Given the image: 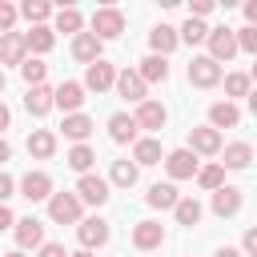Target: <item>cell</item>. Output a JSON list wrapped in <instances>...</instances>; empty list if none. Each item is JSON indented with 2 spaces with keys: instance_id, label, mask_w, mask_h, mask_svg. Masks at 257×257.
Masks as SVG:
<instances>
[{
  "instance_id": "obj_1",
  "label": "cell",
  "mask_w": 257,
  "mask_h": 257,
  "mask_svg": "<svg viewBox=\"0 0 257 257\" xmlns=\"http://www.w3.org/2000/svg\"><path fill=\"white\" fill-rule=\"evenodd\" d=\"M48 217H52L56 225H80V197H76V193H52Z\"/></svg>"
},
{
  "instance_id": "obj_2",
  "label": "cell",
  "mask_w": 257,
  "mask_h": 257,
  "mask_svg": "<svg viewBox=\"0 0 257 257\" xmlns=\"http://www.w3.org/2000/svg\"><path fill=\"white\" fill-rule=\"evenodd\" d=\"M120 32H124V16H120V8H96V12H92V36L112 40V36H120Z\"/></svg>"
},
{
  "instance_id": "obj_3",
  "label": "cell",
  "mask_w": 257,
  "mask_h": 257,
  "mask_svg": "<svg viewBox=\"0 0 257 257\" xmlns=\"http://www.w3.org/2000/svg\"><path fill=\"white\" fill-rule=\"evenodd\" d=\"M217 80H221V64H217L213 56H193V60H189V84L213 88Z\"/></svg>"
},
{
  "instance_id": "obj_4",
  "label": "cell",
  "mask_w": 257,
  "mask_h": 257,
  "mask_svg": "<svg viewBox=\"0 0 257 257\" xmlns=\"http://www.w3.org/2000/svg\"><path fill=\"white\" fill-rule=\"evenodd\" d=\"M237 52V32L233 28H209V56L221 64Z\"/></svg>"
},
{
  "instance_id": "obj_5",
  "label": "cell",
  "mask_w": 257,
  "mask_h": 257,
  "mask_svg": "<svg viewBox=\"0 0 257 257\" xmlns=\"http://www.w3.org/2000/svg\"><path fill=\"white\" fill-rule=\"evenodd\" d=\"M165 169H169V177H173V181L197 177V153H193V149H177V153H169V157H165Z\"/></svg>"
},
{
  "instance_id": "obj_6",
  "label": "cell",
  "mask_w": 257,
  "mask_h": 257,
  "mask_svg": "<svg viewBox=\"0 0 257 257\" xmlns=\"http://www.w3.org/2000/svg\"><path fill=\"white\" fill-rule=\"evenodd\" d=\"M76 237H80V245L92 253V249H100V245L108 241V221L88 217V221H80V225H76Z\"/></svg>"
},
{
  "instance_id": "obj_7",
  "label": "cell",
  "mask_w": 257,
  "mask_h": 257,
  "mask_svg": "<svg viewBox=\"0 0 257 257\" xmlns=\"http://www.w3.org/2000/svg\"><path fill=\"white\" fill-rule=\"evenodd\" d=\"M189 149H193V153H205V157H213V153H221V133H217L213 124L189 128Z\"/></svg>"
},
{
  "instance_id": "obj_8",
  "label": "cell",
  "mask_w": 257,
  "mask_h": 257,
  "mask_svg": "<svg viewBox=\"0 0 257 257\" xmlns=\"http://www.w3.org/2000/svg\"><path fill=\"white\" fill-rule=\"evenodd\" d=\"M20 193L28 197V201H52V177L48 173H24V181H20Z\"/></svg>"
},
{
  "instance_id": "obj_9",
  "label": "cell",
  "mask_w": 257,
  "mask_h": 257,
  "mask_svg": "<svg viewBox=\"0 0 257 257\" xmlns=\"http://www.w3.org/2000/svg\"><path fill=\"white\" fill-rule=\"evenodd\" d=\"M76 197H80V201H88V205H104V201H108V181H104V177L84 173V177L76 181Z\"/></svg>"
},
{
  "instance_id": "obj_10",
  "label": "cell",
  "mask_w": 257,
  "mask_h": 257,
  "mask_svg": "<svg viewBox=\"0 0 257 257\" xmlns=\"http://www.w3.org/2000/svg\"><path fill=\"white\" fill-rule=\"evenodd\" d=\"M28 44H24V32H4L0 36V64H24L28 56Z\"/></svg>"
},
{
  "instance_id": "obj_11",
  "label": "cell",
  "mask_w": 257,
  "mask_h": 257,
  "mask_svg": "<svg viewBox=\"0 0 257 257\" xmlns=\"http://www.w3.org/2000/svg\"><path fill=\"white\" fill-rule=\"evenodd\" d=\"M116 84V72H112V64L108 60H96V64H88V72H84V88H92V92H104V88H112Z\"/></svg>"
},
{
  "instance_id": "obj_12",
  "label": "cell",
  "mask_w": 257,
  "mask_h": 257,
  "mask_svg": "<svg viewBox=\"0 0 257 257\" xmlns=\"http://www.w3.org/2000/svg\"><path fill=\"white\" fill-rule=\"evenodd\" d=\"M137 116H128V112H112L108 116V137L116 141V145H128V141H137Z\"/></svg>"
},
{
  "instance_id": "obj_13",
  "label": "cell",
  "mask_w": 257,
  "mask_h": 257,
  "mask_svg": "<svg viewBox=\"0 0 257 257\" xmlns=\"http://www.w3.org/2000/svg\"><path fill=\"white\" fill-rule=\"evenodd\" d=\"M165 241V225H157V221H137L133 225V245L137 249H157Z\"/></svg>"
},
{
  "instance_id": "obj_14",
  "label": "cell",
  "mask_w": 257,
  "mask_h": 257,
  "mask_svg": "<svg viewBox=\"0 0 257 257\" xmlns=\"http://www.w3.org/2000/svg\"><path fill=\"white\" fill-rule=\"evenodd\" d=\"M116 92H120L124 100L145 104V76H141V72H133V68H124V72L116 76Z\"/></svg>"
},
{
  "instance_id": "obj_15",
  "label": "cell",
  "mask_w": 257,
  "mask_h": 257,
  "mask_svg": "<svg viewBox=\"0 0 257 257\" xmlns=\"http://www.w3.org/2000/svg\"><path fill=\"white\" fill-rule=\"evenodd\" d=\"M16 245H20V249H36V245H44V225H40L36 217L16 221Z\"/></svg>"
},
{
  "instance_id": "obj_16",
  "label": "cell",
  "mask_w": 257,
  "mask_h": 257,
  "mask_svg": "<svg viewBox=\"0 0 257 257\" xmlns=\"http://www.w3.org/2000/svg\"><path fill=\"white\" fill-rule=\"evenodd\" d=\"M80 104H84V84H76V80H64V84L56 88V108H64V112L72 116Z\"/></svg>"
},
{
  "instance_id": "obj_17",
  "label": "cell",
  "mask_w": 257,
  "mask_h": 257,
  "mask_svg": "<svg viewBox=\"0 0 257 257\" xmlns=\"http://www.w3.org/2000/svg\"><path fill=\"white\" fill-rule=\"evenodd\" d=\"M52 104H56V92H52L48 84H36V88H28V96H24V108H28L32 116H44Z\"/></svg>"
},
{
  "instance_id": "obj_18",
  "label": "cell",
  "mask_w": 257,
  "mask_h": 257,
  "mask_svg": "<svg viewBox=\"0 0 257 257\" xmlns=\"http://www.w3.org/2000/svg\"><path fill=\"white\" fill-rule=\"evenodd\" d=\"M209 124H213V128H237V124H241L237 104H233V100H217V104L209 108Z\"/></svg>"
},
{
  "instance_id": "obj_19",
  "label": "cell",
  "mask_w": 257,
  "mask_h": 257,
  "mask_svg": "<svg viewBox=\"0 0 257 257\" xmlns=\"http://www.w3.org/2000/svg\"><path fill=\"white\" fill-rule=\"evenodd\" d=\"M72 56H76V60H84V64H96V60H100V36L80 32V36L72 40Z\"/></svg>"
},
{
  "instance_id": "obj_20",
  "label": "cell",
  "mask_w": 257,
  "mask_h": 257,
  "mask_svg": "<svg viewBox=\"0 0 257 257\" xmlns=\"http://www.w3.org/2000/svg\"><path fill=\"white\" fill-rule=\"evenodd\" d=\"M165 120H169L165 104H157V100L137 104V124H141V128H165Z\"/></svg>"
},
{
  "instance_id": "obj_21",
  "label": "cell",
  "mask_w": 257,
  "mask_h": 257,
  "mask_svg": "<svg viewBox=\"0 0 257 257\" xmlns=\"http://www.w3.org/2000/svg\"><path fill=\"white\" fill-rule=\"evenodd\" d=\"M237 209H241V189L225 185V189L213 193V213H217V217H233Z\"/></svg>"
},
{
  "instance_id": "obj_22",
  "label": "cell",
  "mask_w": 257,
  "mask_h": 257,
  "mask_svg": "<svg viewBox=\"0 0 257 257\" xmlns=\"http://www.w3.org/2000/svg\"><path fill=\"white\" fill-rule=\"evenodd\" d=\"M177 40H181V36H177V28H169V24H157V28L149 32V44H153V52H157V56L173 52V48H177Z\"/></svg>"
},
{
  "instance_id": "obj_23",
  "label": "cell",
  "mask_w": 257,
  "mask_h": 257,
  "mask_svg": "<svg viewBox=\"0 0 257 257\" xmlns=\"http://www.w3.org/2000/svg\"><path fill=\"white\" fill-rule=\"evenodd\" d=\"M28 153H32L36 161H48V157L56 153V137H52L48 128H36V133L28 137Z\"/></svg>"
},
{
  "instance_id": "obj_24",
  "label": "cell",
  "mask_w": 257,
  "mask_h": 257,
  "mask_svg": "<svg viewBox=\"0 0 257 257\" xmlns=\"http://www.w3.org/2000/svg\"><path fill=\"white\" fill-rule=\"evenodd\" d=\"M137 72L145 76V84H149V80H153V84H157V80H169V60L153 52V56H145V60H141V68H137Z\"/></svg>"
},
{
  "instance_id": "obj_25",
  "label": "cell",
  "mask_w": 257,
  "mask_h": 257,
  "mask_svg": "<svg viewBox=\"0 0 257 257\" xmlns=\"http://www.w3.org/2000/svg\"><path fill=\"white\" fill-rule=\"evenodd\" d=\"M60 128H64V137H68V141L84 145V137L92 133V120H88L84 112H72V116H64V124H60Z\"/></svg>"
},
{
  "instance_id": "obj_26",
  "label": "cell",
  "mask_w": 257,
  "mask_h": 257,
  "mask_svg": "<svg viewBox=\"0 0 257 257\" xmlns=\"http://www.w3.org/2000/svg\"><path fill=\"white\" fill-rule=\"evenodd\" d=\"M253 161V149L245 145V141H237V145H225V161H221V169H245Z\"/></svg>"
},
{
  "instance_id": "obj_27",
  "label": "cell",
  "mask_w": 257,
  "mask_h": 257,
  "mask_svg": "<svg viewBox=\"0 0 257 257\" xmlns=\"http://www.w3.org/2000/svg\"><path fill=\"white\" fill-rule=\"evenodd\" d=\"M145 201H149L153 209H177V201H181V197H177V189H173V185H153V189L145 193Z\"/></svg>"
},
{
  "instance_id": "obj_28",
  "label": "cell",
  "mask_w": 257,
  "mask_h": 257,
  "mask_svg": "<svg viewBox=\"0 0 257 257\" xmlns=\"http://www.w3.org/2000/svg\"><path fill=\"white\" fill-rule=\"evenodd\" d=\"M24 44H28L32 52H48V48L56 44V36H52V28H44V24H36L32 32H24Z\"/></svg>"
},
{
  "instance_id": "obj_29",
  "label": "cell",
  "mask_w": 257,
  "mask_h": 257,
  "mask_svg": "<svg viewBox=\"0 0 257 257\" xmlns=\"http://www.w3.org/2000/svg\"><path fill=\"white\" fill-rule=\"evenodd\" d=\"M137 161H112V185H120V189H133L137 185Z\"/></svg>"
},
{
  "instance_id": "obj_30",
  "label": "cell",
  "mask_w": 257,
  "mask_h": 257,
  "mask_svg": "<svg viewBox=\"0 0 257 257\" xmlns=\"http://www.w3.org/2000/svg\"><path fill=\"white\" fill-rule=\"evenodd\" d=\"M133 161L137 165H157L161 161V141H137L133 145Z\"/></svg>"
},
{
  "instance_id": "obj_31",
  "label": "cell",
  "mask_w": 257,
  "mask_h": 257,
  "mask_svg": "<svg viewBox=\"0 0 257 257\" xmlns=\"http://www.w3.org/2000/svg\"><path fill=\"white\" fill-rule=\"evenodd\" d=\"M92 161H96V153H92L88 145H72V149H68V165H72V169H76L80 177H84V173L92 169Z\"/></svg>"
},
{
  "instance_id": "obj_32",
  "label": "cell",
  "mask_w": 257,
  "mask_h": 257,
  "mask_svg": "<svg viewBox=\"0 0 257 257\" xmlns=\"http://www.w3.org/2000/svg\"><path fill=\"white\" fill-rule=\"evenodd\" d=\"M197 181H201V189L217 193V189H225V169L221 165H205V169H197Z\"/></svg>"
},
{
  "instance_id": "obj_33",
  "label": "cell",
  "mask_w": 257,
  "mask_h": 257,
  "mask_svg": "<svg viewBox=\"0 0 257 257\" xmlns=\"http://www.w3.org/2000/svg\"><path fill=\"white\" fill-rule=\"evenodd\" d=\"M44 72H48V64H44V60H36V56H28V60L20 64V76L28 80V88H36V84H44Z\"/></svg>"
},
{
  "instance_id": "obj_34",
  "label": "cell",
  "mask_w": 257,
  "mask_h": 257,
  "mask_svg": "<svg viewBox=\"0 0 257 257\" xmlns=\"http://www.w3.org/2000/svg\"><path fill=\"white\" fill-rule=\"evenodd\" d=\"M48 12H52V8H48L44 0H24V4H20V16H24V20H32V28H36V24H44V20H48Z\"/></svg>"
},
{
  "instance_id": "obj_35",
  "label": "cell",
  "mask_w": 257,
  "mask_h": 257,
  "mask_svg": "<svg viewBox=\"0 0 257 257\" xmlns=\"http://www.w3.org/2000/svg\"><path fill=\"white\" fill-rule=\"evenodd\" d=\"M173 213H177V221H181V225H197V221H201V205H197L193 197H181Z\"/></svg>"
},
{
  "instance_id": "obj_36",
  "label": "cell",
  "mask_w": 257,
  "mask_h": 257,
  "mask_svg": "<svg viewBox=\"0 0 257 257\" xmlns=\"http://www.w3.org/2000/svg\"><path fill=\"white\" fill-rule=\"evenodd\" d=\"M56 32L80 36V12H76V8H60V12H56Z\"/></svg>"
},
{
  "instance_id": "obj_37",
  "label": "cell",
  "mask_w": 257,
  "mask_h": 257,
  "mask_svg": "<svg viewBox=\"0 0 257 257\" xmlns=\"http://www.w3.org/2000/svg\"><path fill=\"white\" fill-rule=\"evenodd\" d=\"M249 84H253V80H249L245 72H229V76H225V92H229V96H249V92H253Z\"/></svg>"
},
{
  "instance_id": "obj_38",
  "label": "cell",
  "mask_w": 257,
  "mask_h": 257,
  "mask_svg": "<svg viewBox=\"0 0 257 257\" xmlns=\"http://www.w3.org/2000/svg\"><path fill=\"white\" fill-rule=\"evenodd\" d=\"M181 40H189V44H201V40H209V28L201 24V20H185V28H181Z\"/></svg>"
},
{
  "instance_id": "obj_39",
  "label": "cell",
  "mask_w": 257,
  "mask_h": 257,
  "mask_svg": "<svg viewBox=\"0 0 257 257\" xmlns=\"http://www.w3.org/2000/svg\"><path fill=\"white\" fill-rule=\"evenodd\" d=\"M16 16H20V8H12V4H4V0H0V36H4V32H12Z\"/></svg>"
},
{
  "instance_id": "obj_40",
  "label": "cell",
  "mask_w": 257,
  "mask_h": 257,
  "mask_svg": "<svg viewBox=\"0 0 257 257\" xmlns=\"http://www.w3.org/2000/svg\"><path fill=\"white\" fill-rule=\"evenodd\" d=\"M237 48H245V52H253V56H257V28H249V24H245V28L237 32Z\"/></svg>"
},
{
  "instance_id": "obj_41",
  "label": "cell",
  "mask_w": 257,
  "mask_h": 257,
  "mask_svg": "<svg viewBox=\"0 0 257 257\" xmlns=\"http://www.w3.org/2000/svg\"><path fill=\"white\" fill-rule=\"evenodd\" d=\"M213 12V0H193V8H189V16L197 20V16H209Z\"/></svg>"
},
{
  "instance_id": "obj_42",
  "label": "cell",
  "mask_w": 257,
  "mask_h": 257,
  "mask_svg": "<svg viewBox=\"0 0 257 257\" xmlns=\"http://www.w3.org/2000/svg\"><path fill=\"white\" fill-rule=\"evenodd\" d=\"M12 189H16V181H12L8 173H0V205H4L8 197H12Z\"/></svg>"
},
{
  "instance_id": "obj_43",
  "label": "cell",
  "mask_w": 257,
  "mask_h": 257,
  "mask_svg": "<svg viewBox=\"0 0 257 257\" xmlns=\"http://www.w3.org/2000/svg\"><path fill=\"white\" fill-rule=\"evenodd\" d=\"M40 257H72V253H64V245L48 241V245H40Z\"/></svg>"
},
{
  "instance_id": "obj_44",
  "label": "cell",
  "mask_w": 257,
  "mask_h": 257,
  "mask_svg": "<svg viewBox=\"0 0 257 257\" xmlns=\"http://www.w3.org/2000/svg\"><path fill=\"white\" fill-rule=\"evenodd\" d=\"M4 229H16V217H12L8 205H0V233H4Z\"/></svg>"
},
{
  "instance_id": "obj_45",
  "label": "cell",
  "mask_w": 257,
  "mask_h": 257,
  "mask_svg": "<svg viewBox=\"0 0 257 257\" xmlns=\"http://www.w3.org/2000/svg\"><path fill=\"white\" fill-rule=\"evenodd\" d=\"M245 253H249V257H257V229H249V233H245Z\"/></svg>"
},
{
  "instance_id": "obj_46",
  "label": "cell",
  "mask_w": 257,
  "mask_h": 257,
  "mask_svg": "<svg viewBox=\"0 0 257 257\" xmlns=\"http://www.w3.org/2000/svg\"><path fill=\"white\" fill-rule=\"evenodd\" d=\"M245 20H249V28H257V0L245 4Z\"/></svg>"
},
{
  "instance_id": "obj_47",
  "label": "cell",
  "mask_w": 257,
  "mask_h": 257,
  "mask_svg": "<svg viewBox=\"0 0 257 257\" xmlns=\"http://www.w3.org/2000/svg\"><path fill=\"white\" fill-rule=\"evenodd\" d=\"M8 120H12V112H8V104H4V100H0V133H4V128H8Z\"/></svg>"
},
{
  "instance_id": "obj_48",
  "label": "cell",
  "mask_w": 257,
  "mask_h": 257,
  "mask_svg": "<svg viewBox=\"0 0 257 257\" xmlns=\"http://www.w3.org/2000/svg\"><path fill=\"white\" fill-rule=\"evenodd\" d=\"M8 157H12V145H8V141H4V137H0V165H4V161H8Z\"/></svg>"
},
{
  "instance_id": "obj_49",
  "label": "cell",
  "mask_w": 257,
  "mask_h": 257,
  "mask_svg": "<svg viewBox=\"0 0 257 257\" xmlns=\"http://www.w3.org/2000/svg\"><path fill=\"white\" fill-rule=\"evenodd\" d=\"M217 257H241V249H229L225 245V249H217Z\"/></svg>"
},
{
  "instance_id": "obj_50",
  "label": "cell",
  "mask_w": 257,
  "mask_h": 257,
  "mask_svg": "<svg viewBox=\"0 0 257 257\" xmlns=\"http://www.w3.org/2000/svg\"><path fill=\"white\" fill-rule=\"evenodd\" d=\"M249 112H253V116H257V88H253V92H249Z\"/></svg>"
},
{
  "instance_id": "obj_51",
  "label": "cell",
  "mask_w": 257,
  "mask_h": 257,
  "mask_svg": "<svg viewBox=\"0 0 257 257\" xmlns=\"http://www.w3.org/2000/svg\"><path fill=\"white\" fill-rule=\"evenodd\" d=\"M72 257H92V253H88V249H80V253H72Z\"/></svg>"
},
{
  "instance_id": "obj_52",
  "label": "cell",
  "mask_w": 257,
  "mask_h": 257,
  "mask_svg": "<svg viewBox=\"0 0 257 257\" xmlns=\"http://www.w3.org/2000/svg\"><path fill=\"white\" fill-rule=\"evenodd\" d=\"M249 80H257V64H253V68H249Z\"/></svg>"
},
{
  "instance_id": "obj_53",
  "label": "cell",
  "mask_w": 257,
  "mask_h": 257,
  "mask_svg": "<svg viewBox=\"0 0 257 257\" xmlns=\"http://www.w3.org/2000/svg\"><path fill=\"white\" fill-rule=\"evenodd\" d=\"M0 92H4V72H0Z\"/></svg>"
},
{
  "instance_id": "obj_54",
  "label": "cell",
  "mask_w": 257,
  "mask_h": 257,
  "mask_svg": "<svg viewBox=\"0 0 257 257\" xmlns=\"http://www.w3.org/2000/svg\"><path fill=\"white\" fill-rule=\"evenodd\" d=\"M8 257H24V253H8Z\"/></svg>"
}]
</instances>
